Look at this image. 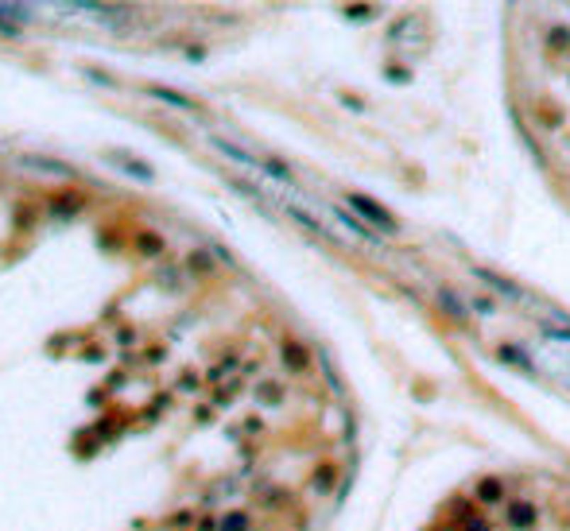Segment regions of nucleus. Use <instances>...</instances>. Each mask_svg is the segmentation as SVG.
<instances>
[{"label": "nucleus", "mask_w": 570, "mask_h": 531, "mask_svg": "<svg viewBox=\"0 0 570 531\" xmlns=\"http://www.w3.org/2000/svg\"><path fill=\"white\" fill-rule=\"evenodd\" d=\"M474 493H477V501H481V504H501V501H505V481H501V477H481Z\"/></svg>", "instance_id": "3"}, {"label": "nucleus", "mask_w": 570, "mask_h": 531, "mask_svg": "<svg viewBox=\"0 0 570 531\" xmlns=\"http://www.w3.org/2000/svg\"><path fill=\"white\" fill-rule=\"evenodd\" d=\"M439 303L446 306V311H450V318H458V322H466V306L458 303V295L450 291V287H442L439 291Z\"/></svg>", "instance_id": "6"}, {"label": "nucleus", "mask_w": 570, "mask_h": 531, "mask_svg": "<svg viewBox=\"0 0 570 531\" xmlns=\"http://www.w3.org/2000/svg\"><path fill=\"white\" fill-rule=\"evenodd\" d=\"M147 94H155V97H163L167 105H179V109H194V101H186L183 94H171V89H163V86H152Z\"/></svg>", "instance_id": "7"}, {"label": "nucleus", "mask_w": 570, "mask_h": 531, "mask_svg": "<svg viewBox=\"0 0 570 531\" xmlns=\"http://www.w3.org/2000/svg\"><path fill=\"white\" fill-rule=\"evenodd\" d=\"M535 520H540L535 501H527V496H512V501H505V524L512 531H532Z\"/></svg>", "instance_id": "2"}, {"label": "nucleus", "mask_w": 570, "mask_h": 531, "mask_svg": "<svg viewBox=\"0 0 570 531\" xmlns=\"http://www.w3.org/2000/svg\"><path fill=\"white\" fill-rule=\"evenodd\" d=\"M501 361H512V364H520V369H532V364H527V357H520L512 345H501Z\"/></svg>", "instance_id": "9"}, {"label": "nucleus", "mask_w": 570, "mask_h": 531, "mask_svg": "<svg viewBox=\"0 0 570 531\" xmlns=\"http://www.w3.org/2000/svg\"><path fill=\"white\" fill-rule=\"evenodd\" d=\"M474 276L481 279V284H493V291H501V295H508V298H524V291H520L516 284H508V279H501L497 272H489V268H474Z\"/></svg>", "instance_id": "4"}, {"label": "nucleus", "mask_w": 570, "mask_h": 531, "mask_svg": "<svg viewBox=\"0 0 570 531\" xmlns=\"http://www.w3.org/2000/svg\"><path fill=\"white\" fill-rule=\"evenodd\" d=\"M315 485H318V488H330V485H334V466H322V473H315Z\"/></svg>", "instance_id": "10"}, {"label": "nucleus", "mask_w": 570, "mask_h": 531, "mask_svg": "<svg viewBox=\"0 0 570 531\" xmlns=\"http://www.w3.org/2000/svg\"><path fill=\"white\" fill-rule=\"evenodd\" d=\"M284 361H287V369H291V372H303V369H307V350L295 345V342H284Z\"/></svg>", "instance_id": "5"}, {"label": "nucleus", "mask_w": 570, "mask_h": 531, "mask_svg": "<svg viewBox=\"0 0 570 531\" xmlns=\"http://www.w3.org/2000/svg\"><path fill=\"white\" fill-rule=\"evenodd\" d=\"M221 531H249V516H245V512H233V516L225 520V527Z\"/></svg>", "instance_id": "8"}, {"label": "nucleus", "mask_w": 570, "mask_h": 531, "mask_svg": "<svg viewBox=\"0 0 570 531\" xmlns=\"http://www.w3.org/2000/svg\"><path fill=\"white\" fill-rule=\"evenodd\" d=\"M350 206L361 213L365 221H373L376 229H384V233H400V221L392 218V213L384 210L380 202H373V198H365V194H350Z\"/></svg>", "instance_id": "1"}, {"label": "nucleus", "mask_w": 570, "mask_h": 531, "mask_svg": "<svg viewBox=\"0 0 570 531\" xmlns=\"http://www.w3.org/2000/svg\"><path fill=\"white\" fill-rule=\"evenodd\" d=\"M462 531H493V527L485 524V520H466V524H462Z\"/></svg>", "instance_id": "11"}]
</instances>
